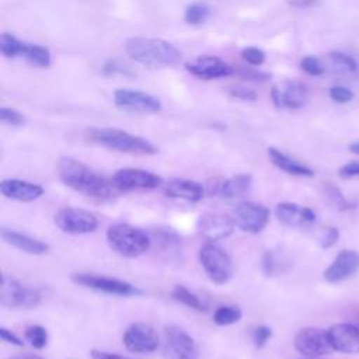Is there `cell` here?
Here are the masks:
<instances>
[{
  "instance_id": "obj_41",
  "label": "cell",
  "mask_w": 359,
  "mask_h": 359,
  "mask_svg": "<svg viewBox=\"0 0 359 359\" xmlns=\"http://www.w3.org/2000/svg\"><path fill=\"white\" fill-rule=\"evenodd\" d=\"M279 269V264H278V258L273 254V251H266L262 255V271L266 276H273Z\"/></svg>"
},
{
  "instance_id": "obj_28",
  "label": "cell",
  "mask_w": 359,
  "mask_h": 359,
  "mask_svg": "<svg viewBox=\"0 0 359 359\" xmlns=\"http://www.w3.org/2000/svg\"><path fill=\"white\" fill-rule=\"evenodd\" d=\"M171 297L178 302L182 303L184 306L196 310V311H203L206 307L203 304V302L201 300V297L198 294H195L194 292H191L189 289H187L184 285H175L171 290Z\"/></svg>"
},
{
  "instance_id": "obj_40",
  "label": "cell",
  "mask_w": 359,
  "mask_h": 359,
  "mask_svg": "<svg viewBox=\"0 0 359 359\" xmlns=\"http://www.w3.org/2000/svg\"><path fill=\"white\" fill-rule=\"evenodd\" d=\"M330 97L338 104H345L349 102L353 98V93L344 86H334L330 88Z\"/></svg>"
},
{
  "instance_id": "obj_22",
  "label": "cell",
  "mask_w": 359,
  "mask_h": 359,
  "mask_svg": "<svg viewBox=\"0 0 359 359\" xmlns=\"http://www.w3.org/2000/svg\"><path fill=\"white\" fill-rule=\"evenodd\" d=\"M0 236L4 243L29 255H43L49 251L48 243L7 227L0 229Z\"/></svg>"
},
{
  "instance_id": "obj_47",
  "label": "cell",
  "mask_w": 359,
  "mask_h": 359,
  "mask_svg": "<svg viewBox=\"0 0 359 359\" xmlns=\"http://www.w3.org/2000/svg\"><path fill=\"white\" fill-rule=\"evenodd\" d=\"M91 359H132V358H126L118 353H112V352H107V351H100V349H93L90 352Z\"/></svg>"
},
{
  "instance_id": "obj_8",
  "label": "cell",
  "mask_w": 359,
  "mask_h": 359,
  "mask_svg": "<svg viewBox=\"0 0 359 359\" xmlns=\"http://www.w3.org/2000/svg\"><path fill=\"white\" fill-rule=\"evenodd\" d=\"M55 224L66 234L72 236H80V234H88L98 229L100 222L94 213L86 209L74 208V206H66L56 212Z\"/></svg>"
},
{
  "instance_id": "obj_50",
  "label": "cell",
  "mask_w": 359,
  "mask_h": 359,
  "mask_svg": "<svg viewBox=\"0 0 359 359\" xmlns=\"http://www.w3.org/2000/svg\"><path fill=\"white\" fill-rule=\"evenodd\" d=\"M11 359H42L39 356H18V358H11Z\"/></svg>"
},
{
  "instance_id": "obj_25",
  "label": "cell",
  "mask_w": 359,
  "mask_h": 359,
  "mask_svg": "<svg viewBox=\"0 0 359 359\" xmlns=\"http://www.w3.org/2000/svg\"><path fill=\"white\" fill-rule=\"evenodd\" d=\"M268 157L275 167L285 171L286 174H290L294 177H313L314 175V171L309 165L289 157L287 154L282 153L280 150H278L275 147L268 149Z\"/></svg>"
},
{
  "instance_id": "obj_10",
  "label": "cell",
  "mask_w": 359,
  "mask_h": 359,
  "mask_svg": "<svg viewBox=\"0 0 359 359\" xmlns=\"http://www.w3.org/2000/svg\"><path fill=\"white\" fill-rule=\"evenodd\" d=\"M273 105L280 109H300L310 98L309 87L299 80H283L271 90Z\"/></svg>"
},
{
  "instance_id": "obj_13",
  "label": "cell",
  "mask_w": 359,
  "mask_h": 359,
  "mask_svg": "<svg viewBox=\"0 0 359 359\" xmlns=\"http://www.w3.org/2000/svg\"><path fill=\"white\" fill-rule=\"evenodd\" d=\"M114 182L122 192L137 191V189H157L163 185V178L151 171L142 168H121L112 175Z\"/></svg>"
},
{
  "instance_id": "obj_20",
  "label": "cell",
  "mask_w": 359,
  "mask_h": 359,
  "mask_svg": "<svg viewBox=\"0 0 359 359\" xmlns=\"http://www.w3.org/2000/svg\"><path fill=\"white\" fill-rule=\"evenodd\" d=\"M0 192L3 196L17 202H34L43 195V188L39 184L18 180L6 178L0 182Z\"/></svg>"
},
{
  "instance_id": "obj_42",
  "label": "cell",
  "mask_w": 359,
  "mask_h": 359,
  "mask_svg": "<svg viewBox=\"0 0 359 359\" xmlns=\"http://www.w3.org/2000/svg\"><path fill=\"white\" fill-rule=\"evenodd\" d=\"M236 74H238L241 79H245V80H251V81H265L269 79V74L265 73V72H261L258 69H254V67H244V69H240V70H234Z\"/></svg>"
},
{
  "instance_id": "obj_35",
  "label": "cell",
  "mask_w": 359,
  "mask_h": 359,
  "mask_svg": "<svg viewBox=\"0 0 359 359\" xmlns=\"http://www.w3.org/2000/svg\"><path fill=\"white\" fill-rule=\"evenodd\" d=\"M104 74L107 76H114V74H121V76H133L135 72L132 70V67L122 59L114 57V59H108L102 67Z\"/></svg>"
},
{
  "instance_id": "obj_37",
  "label": "cell",
  "mask_w": 359,
  "mask_h": 359,
  "mask_svg": "<svg viewBox=\"0 0 359 359\" xmlns=\"http://www.w3.org/2000/svg\"><path fill=\"white\" fill-rule=\"evenodd\" d=\"M241 56L250 66H261L265 62V52L257 46L244 48Z\"/></svg>"
},
{
  "instance_id": "obj_46",
  "label": "cell",
  "mask_w": 359,
  "mask_h": 359,
  "mask_svg": "<svg viewBox=\"0 0 359 359\" xmlns=\"http://www.w3.org/2000/svg\"><path fill=\"white\" fill-rule=\"evenodd\" d=\"M339 177L342 178H353V177H359V161H351L345 165H342L338 171Z\"/></svg>"
},
{
  "instance_id": "obj_48",
  "label": "cell",
  "mask_w": 359,
  "mask_h": 359,
  "mask_svg": "<svg viewBox=\"0 0 359 359\" xmlns=\"http://www.w3.org/2000/svg\"><path fill=\"white\" fill-rule=\"evenodd\" d=\"M318 0H289V4L296 8H307L313 4H316Z\"/></svg>"
},
{
  "instance_id": "obj_26",
  "label": "cell",
  "mask_w": 359,
  "mask_h": 359,
  "mask_svg": "<svg viewBox=\"0 0 359 359\" xmlns=\"http://www.w3.org/2000/svg\"><path fill=\"white\" fill-rule=\"evenodd\" d=\"M251 184H252L251 174L233 175L224 181H222L219 195L227 201L243 198L250 191Z\"/></svg>"
},
{
  "instance_id": "obj_31",
  "label": "cell",
  "mask_w": 359,
  "mask_h": 359,
  "mask_svg": "<svg viewBox=\"0 0 359 359\" xmlns=\"http://www.w3.org/2000/svg\"><path fill=\"white\" fill-rule=\"evenodd\" d=\"M24 335H25V339L35 349H43L48 345V339H49L48 331L45 327H42L39 324H31V325L25 327Z\"/></svg>"
},
{
  "instance_id": "obj_27",
  "label": "cell",
  "mask_w": 359,
  "mask_h": 359,
  "mask_svg": "<svg viewBox=\"0 0 359 359\" xmlns=\"http://www.w3.org/2000/svg\"><path fill=\"white\" fill-rule=\"evenodd\" d=\"M22 56L25 60L35 67H49L50 66V52L46 46L38 43H25Z\"/></svg>"
},
{
  "instance_id": "obj_15",
  "label": "cell",
  "mask_w": 359,
  "mask_h": 359,
  "mask_svg": "<svg viewBox=\"0 0 359 359\" xmlns=\"http://www.w3.org/2000/svg\"><path fill=\"white\" fill-rule=\"evenodd\" d=\"M122 342L132 353H151L158 346V335L150 325L133 323L125 330Z\"/></svg>"
},
{
  "instance_id": "obj_4",
  "label": "cell",
  "mask_w": 359,
  "mask_h": 359,
  "mask_svg": "<svg viewBox=\"0 0 359 359\" xmlns=\"http://www.w3.org/2000/svg\"><path fill=\"white\" fill-rule=\"evenodd\" d=\"M108 245L121 257L136 258L151 247V237L140 227L129 223H114L107 230Z\"/></svg>"
},
{
  "instance_id": "obj_43",
  "label": "cell",
  "mask_w": 359,
  "mask_h": 359,
  "mask_svg": "<svg viewBox=\"0 0 359 359\" xmlns=\"http://www.w3.org/2000/svg\"><path fill=\"white\" fill-rule=\"evenodd\" d=\"M229 94L233 98L241 100V101H255L257 100V93L248 87L244 86H236L229 90Z\"/></svg>"
},
{
  "instance_id": "obj_2",
  "label": "cell",
  "mask_w": 359,
  "mask_h": 359,
  "mask_svg": "<svg viewBox=\"0 0 359 359\" xmlns=\"http://www.w3.org/2000/svg\"><path fill=\"white\" fill-rule=\"evenodd\" d=\"M125 50L135 62L153 69L171 67L180 63L182 53L171 42L160 38L133 36L126 39Z\"/></svg>"
},
{
  "instance_id": "obj_7",
  "label": "cell",
  "mask_w": 359,
  "mask_h": 359,
  "mask_svg": "<svg viewBox=\"0 0 359 359\" xmlns=\"http://www.w3.org/2000/svg\"><path fill=\"white\" fill-rule=\"evenodd\" d=\"M72 282L100 292V293H105V294H114V296H136L140 294L142 292L133 286L132 283L122 280V279H116V278H111V276H104V275H97V273H88V272H76L72 273L70 276Z\"/></svg>"
},
{
  "instance_id": "obj_1",
  "label": "cell",
  "mask_w": 359,
  "mask_h": 359,
  "mask_svg": "<svg viewBox=\"0 0 359 359\" xmlns=\"http://www.w3.org/2000/svg\"><path fill=\"white\" fill-rule=\"evenodd\" d=\"M60 181L70 189L97 202H109L122 191L112 178L98 174L84 163L73 157H62L57 164Z\"/></svg>"
},
{
  "instance_id": "obj_5",
  "label": "cell",
  "mask_w": 359,
  "mask_h": 359,
  "mask_svg": "<svg viewBox=\"0 0 359 359\" xmlns=\"http://www.w3.org/2000/svg\"><path fill=\"white\" fill-rule=\"evenodd\" d=\"M199 262L209 280L215 285H224L233 276L230 255L215 243L209 241L202 245L199 250Z\"/></svg>"
},
{
  "instance_id": "obj_45",
  "label": "cell",
  "mask_w": 359,
  "mask_h": 359,
  "mask_svg": "<svg viewBox=\"0 0 359 359\" xmlns=\"http://www.w3.org/2000/svg\"><path fill=\"white\" fill-rule=\"evenodd\" d=\"M0 338L4 342H7L10 345H14V346H22L24 345L22 339L17 334H14L11 330H8L6 327H0Z\"/></svg>"
},
{
  "instance_id": "obj_44",
  "label": "cell",
  "mask_w": 359,
  "mask_h": 359,
  "mask_svg": "<svg viewBox=\"0 0 359 359\" xmlns=\"http://www.w3.org/2000/svg\"><path fill=\"white\" fill-rule=\"evenodd\" d=\"M338 237H339L338 229H335V227H328V229H325V230L323 231V234H321V237H320V244H321V247H324V248H330L331 245H334V244L337 243Z\"/></svg>"
},
{
  "instance_id": "obj_32",
  "label": "cell",
  "mask_w": 359,
  "mask_h": 359,
  "mask_svg": "<svg viewBox=\"0 0 359 359\" xmlns=\"http://www.w3.org/2000/svg\"><path fill=\"white\" fill-rule=\"evenodd\" d=\"M25 42H21L18 38H15L11 34H1L0 36V50L6 57H15L22 55Z\"/></svg>"
},
{
  "instance_id": "obj_16",
  "label": "cell",
  "mask_w": 359,
  "mask_h": 359,
  "mask_svg": "<svg viewBox=\"0 0 359 359\" xmlns=\"http://www.w3.org/2000/svg\"><path fill=\"white\" fill-rule=\"evenodd\" d=\"M234 226V219L217 212H205L196 220L198 233L210 243L227 238L233 233Z\"/></svg>"
},
{
  "instance_id": "obj_9",
  "label": "cell",
  "mask_w": 359,
  "mask_h": 359,
  "mask_svg": "<svg viewBox=\"0 0 359 359\" xmlns=\"http://www.w3.org/2000/svg\"><path fill=\"white\" fill-rule=\"evenodd\" d=\"M293 345L303 358H320L334 351L327 330L317 327H304L299 330L294 335Z\"/></svg>"
},
{
  "instance_id": "obj_11",
  "label": "cell",
  "mask_w": 359,
  "mask_h": 359,
  "mask_svg": "<svg viewBox=\"0 0 359 359\" xmlns=\"http://www.w3.org/2000/svg\"><path fill=\"white\" fill-rule=\"evenodd\" d=\"M164 355L167 359H198V346L194 338L178 325L164 328Z\"/></svg>"
},
{
  "instance_id": "obj_3",
  "label": "cell",
  "mask_w": 359,
  "mask_h": 359,
  "mask_svg": "<svg viewBox=\"0 0 359 359\" xmlns=\"http://www.w3.org/2000/svg\"><path fill=\"white\" fill-rule=\"evenodd\" d=\"M86 139L90 143L121 153L150 156L158 151V149L147 139L118 128H88L86 130Z\"/></svg>"
},
{
  "instance_id": "obj_19",
  "label": "cell",
  "mask_w": 359,
  "mask_h": 359,
  "mask_svg": "<svg viewBox=\"0 0 359 359\" xmlns=\"http://www.w3.org/2000/svg\"><path fill=\"white\" fill-rule=\"evenodd\" d=\"M327 332L334 351L349 355L359 352V327L355 324L338 323L331 325Z\"/></svg>"
},
{
  "instance_id": "obj_6",
  "label": "cell",
  "mask_w": 359,
  "mask_h": 359,
  "mask_svg": "<svg viewBox=\"0 0 359 359\" xmlns=\"http://www.w3.org/2000/svg\"><path fill=\"white\" fill-rule=\"evenodd\" d=\"M41 293L13 276L3 275L0 286V304L7 309H34L41 303Z\"/></svg>"
},
{
  "instance_id": "obj_29",
  "label": "cell",
  "mask_w": 359,
  "mask_h": 359,
  "mask_svg": "<svg viewBox=\"0 0 359 359\" xmlns=\"http://www.w3.org/2000/svg\"><path fill=\"white\" fill-rule=\"evenodd\" d=\"M328 57H330L331 65L334 66L335 72H338L339 74H356L358 73V63L348 53L335 50V52H331L328 55Z\"/></svg>"
},
{
  "instance_id": "obj_33",
  "label": "cell",
  "mask_w": 359,
  "mask_h": 359,
  "mask_svg": "<svg viewBox=\"0 0 359 359\" xmlns=\"http://www.w3.org/2000/svg\"><path fill=\"white\" fill-rule=\"evenodd\" d=\"M209 14H210V8L208 7V4L194 3L187 7V10L184 13V20L188 24L198 25V24H202L203 21H206Z\"/></svg>"
},
{
  "instance_id": "obj_30",
  "label": "cell",
  "mask_w": 359,
  "mask_h": 359,
  "mask_svg": "<svg viewBox=\"0 0 359 359\" xmlns=\"http://www.w3.org/2000/svg\"><path fill=\"white\" fill-rule=\"evenodd\" d=\"M243 317V311L238 306H230V304H226V306H220L215 310L213 313V323L216 325H231L237 321H240Z\"/></svg>"
},
{
  "instance_id": "obj_38",
  "label": "cell",
  "mask_w": 359,
  "mask_h": 359,
  "mask_svg": "<svg viewBox=\"0 0 359 359\" xmlns=\"http://www.w3.org/2000/svg\"><path fill=\"white\" fill-rule=\"evenodd\" d=\"M300 67L310 76H321L324 73V66L316 56H304L300 60Z\"/></svg>"
},
{
  "instance_id": "obj_12",
  "label": "cell",
  "mask_w": 359,
  "mask_h": 359,
  "mask_svg": "<svg viewBox=\"0 0 359 359\" xmlns=\"http://www.w3.org/2000/svg\"><path fill=\"white\" fill-rule=\"evenodd\" d=\"M114 104L119 109L137 114H156L161 109V102L157 97L129 88L116 90L114 93Z\"/></svg>"
},
{
  "instance_id": "obj_24",
  "label": "cell",
  "mask_w": 359,
  "mask_h": 359,
  "mask_svg": "<svg viewBox=\"0 0 359 359\" xmlns=\"http://www.w3.org/2000/svg\"><path fill=\"white\" fill-rule=\"evenodd\" d=\"M151 244L154 243L158 251L168 259H178L182 254V241L178 233L172 229H156L150 234Z\"/></svg>"
},
{
  "instance_id": "obj_36",
  "label": "cell",
  "mask_w": 359,
  "mask_h": 359,
  "mask_svg": "<svg viewBox=\"0 0 359 359\" xmlns=\"http://www.w3.org/2000/svg\"><path fill=\"white\" fill-rule=\"evenodd\" d=\"M0 121L3 123L11 125V126H20L25 122L24 115L15 109V108H10V107H1L0 108Z\"/></svg>"
},
{
  "instance_id": "obj_23",
  "label": "cell",
  "mask_w": 359,
  "mask_h": 359,
  "mask_svg": "<svg viewBox=\"0 0 359 359\" xmlns=\"http://www.w3.org/2000/svg\"><path fill=\"white\" fill-rule=\"evenodd\" d=\"M164 194L172 199H181L187 202H199L205 196V187L192 180L175 178L165 184Z\"/></svg>"
},
{
  "instance_id": "obj_17",
  "label": "cell",
  "mask_w": 359,
  "mask_h": 359,
  "mask_svg": "<svg viewBox=\"0 0 359 359\" xmlns=\"http://www.w3.org/2000/svg\"><path fill=\"white\" fill-rule=\"evenodd\" d=\"M185 69L201 80H215L234 73L233 67L217 56H199L195 60L185 63Z\"/></svg>"
},
{
  "instance_id": "obj_51",
  "label": "cell",
  "mask_w": 359,
  "mask_h": 359,
  "mask_svg": "<svg viewBox=\"0 0 359 359\" xmlns=\"http://www.w3.org/2000/svg\"><path fill=\"white\" fill-rule=\"evenodd\" d=\"M303 359H318V358H303Z\"/></svg>"
},
{
  "instance_id": "obj_39",
  "label": "cell",
  "mask_w": 359,
  "mask_h": 359,
  "mask_svg": "<svg viewBox=\"0 0 359 359\" xmlns=\"http://www.w3.org/2000/svg\"><path fill=\"white\" fill-rule=\"evenodd\" d=\"M272 337V330L266 325H259L257 327L254 331H252V342H254V346L261 349L266 345V342L271 339Z\"/></svg>"
},
{
  "instance_id": "obj_14",
  "label": "cell",
  "mask_w": 359,
  "mask_h": 359,
  "mask_svg": "<svg viewBox=\"0 0 359 359\" xmlns=\"http://www.w3.org/2000/svg\"><path fill=\"white\" fill-rule=\"evenodd\" d=\"M271 212L266 206L255 202H241L234 210L236 224L245 233L258 234L261 233L268 222Z\"/></svg>"
},
{
  "instance_id": "obj_21",
  "label": "cell",
  "mask_w": 359,
  "mask_h": 359,
  "mask_svg": "<svg viewBox=\"0 0 359 359\" xmlns=\"http://www.w3.org/2000/svg\"><path fill=\"white\" fill-rule=\"evenodd\" d=\"M276 219L287 227H306L316 222V213L309 206L293 202H280L275 206Z\"/></svg>"
},
{
  "instance_id": "obj_49",
  "label": "cell",
  "mask_w": 359,
  "mask_h": 359,
  "mask_svg": "<svg viewBox=\"0 0 359 359\" xmlns=\"http://www.w3.org/2000/svg\"><path fill=\"white\" fill-rule=\"evenodd\" d=\"M349 150L355 154H359V142H355V143H351L349 144Z\"/></svg>"
},
{
  "instance_id": "obj_34",
  "label": "cell",
  "mask_w": 359,
  "mask_h": 359,
  "mask_svg": "<svg viewBox=\"0 0 359 359\" xmlns=\"http://www.w3.org/2000/svg\"><path fill=\"white\" fill-rule=\"evenodd\" d=\"M324 195L328 199L330 205H332L338 210H346L352 205L344 198L342 192L334 185V184H325L324 185Z\"/></svg>"
},
{
  "instance_id": "obj_18",
  "label": "cell",
  "mask_w": 359,
  "mask_h": 359,
  "mask_svg": "<svg viewBox=\"0 0 359 359\" xmlns=\"http://www.w3.org/2000/svg\"><path fill=\"white\" fill-rule=\"evenodd\" d=\"M359 269V252L355 250H341L334 261L325 268L324 279L330 283H338L352 276Z\"/></svg>"
}]
</instances>
